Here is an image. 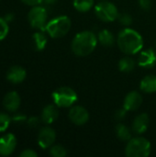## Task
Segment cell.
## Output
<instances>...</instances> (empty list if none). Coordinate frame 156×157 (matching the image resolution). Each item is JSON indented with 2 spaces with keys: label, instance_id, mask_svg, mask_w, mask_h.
<instances>
[{
  "label": "cell",
  "instance_id": "1",
  "mask_svg": "<svg viewBox=\"0 0 156 157\" xmlns=\"http://www.w3.org/2000/svg\"><path fill=\"white\" fill-rule=\"evenodd\" d=\"M117 43L123 53L130 55L138 53L143 47V40L141 34L130 28H126L119 33Z\"/></svg>",
  "mask_w": 156,
  "mask_h": 157
},
{
  "label": "cell",
  "instance_id": "2",
  "mask_svg": "<svg viewBox=\"0 0 156 157\" xmlns=\"http://www.w3.org/2000/svg\"><path fill=\"white\" fill-rule=\"evenodd\" d=\"M97 35L88 30H85L77 33L72 40L71 49L72 52L80 57L87 56L91 54L97 47Z\"/></svg>",
  "mask_w": 156,
  "mask_h": 157
},
{
  "label": "cell",
  "instance_id": "3",
  "mask_svg": "<svg viewBox=\"0 0 156 157\" xmlns=\"http://www.w3.org/2000/svg\"><path fill=\"white\" fill-rule=\"evenodd\" d=\"M71 19L67 16H58L47 22L45 30L53 39L65 36L71 29Z\"/></svg>",
  "mask_w": 156,
  "mask_h": 157
},
{
  "label": "cell",
  "instance_id": "4",
  "mask_svg": "<svg viewBox=\"0 0 156 157\" xmlns=\"http://www.w3.org/2000/svg\"><path fill=\"white\" fill-rule=\"evenodd\" d=\"M151 144L143 137H134L128 141L125 155L128 157H147L151 154Z\"/></svg>",
  "mask_w": 156,
  "mask_h": 157
},
{
  "label": "cell",
  "instance_id": "5",
  "mask_svg": "<svg viewBox=\"0 0 156 157\" xmlns=\"http://www.w3.org/2000/svg\"><path fill=\"white\" fill-rule=\"evenodd\" d=\"M53 102L57 107L68 108L73 106L77 100V94L69 86H62L52 93Z\"/></svg>",
  "mask_w": 156,
  "mask_h": 157
},
{
  "label": "cell",
  "instance_id": "6",
  "mask_svg": "<svg viewBox=\"0 0 156 157\" xmlns=\"http://www.w3.org/2000/svg\"><path fill=\"white\" fill-rule=\"evenodd\" d=\"M48 19V11L44 6H34L28 13V20L33 29L45 30Z\"/></svg>",
  "mask_w": 156,
  "mask_h": 157
},
{
  "label": "cell",
  "instance_id": "7",
  "mask_svg": "<svg viewBox=\"0 0 156 157\" xmlns=\"http://www.w3.org/2000/svg\"><path fill=\"white\" fill-rule=\"evenodd\" d=\"M97 17L104 22H112L119 17V10L117 6L108 1H102L95 6Z\"/></svg>",
  "mask_w": 156,
  "mask_h": 157
},
{
  "label": "cell",
  "instance_id": "8",
  "mask_svg": "<svg viewBox=\"0 0 156 157\" xmlns=\"http://www.w3.org/2000/svg\"><path fill=\"white\" fill-rule=\"evenodd\" d=\"M69 120L75 125H84L89 120V113L82 106H74L70 109L68 113Z\"/></svg>",
  "mask_w": 156,
  "mask_h": 157
},
{
  "label": "cell",
  "instance_id": "9",
  "mask_svg": "<svg viewBox=\"0 0 156 157\" xmlns=\"http://www.w3.org/2000/svg\"><path fill=\"white\" fill-rule=\"evenodd\" d=\"M56 140V132L51 127L41 128L38 135V144L40 148L47 149L53 145Z\"/></svg>",
  "mask_w": 156,
  "mask_h": 157
},
{
  "label": "cell",
  "instance_id": "10",
  "mask_svg": "<svg viewBox=\"0 0 156 157\" xmlns=\"http://www.w3.org/2000/svg\"><path fill=\"white\" fill-rule=\"evenodd\" d=\"M17 147V138L13 133H6L0 137V155L8 156Z\"/></svg>",
  "mask_w": 156,
  "mask_h": 157
},
{
  "label": "cell",
  "instance_id": "11",
  "mask_svg": "<svg viewBox=\"0 0 156 157\" xmlns=\"http://www.w3.org/2000/svg\"><path fill=\"white\" fill-rule=\"evenodd\" d=\"M143 103V97L138 91H131L127 94L123 101V108L127 111L137 110Z\"/></svg>",
  "mask_w": 156,
  "mask_h": 157
},
{
  "label": "cell",
  "instance_id": "12",
  "mask_svg": "<svg viewBox=\"0 0 156 157\" xmlns=\"http://www.w3.org/2000/svg\"><path fill=\"white\" fill-rule=\"evenodd\" d=\"M20 96L16 91H10L6 94L3 99V106L8 112H17L20 106Z\"/></svg>",
  "mask_w": 156,
  "mask_h": 157
},
{
  "label": "cell",
  "instance_id": "13",
  "mask_svg": "<svg viewBox=\"0 0 156 157\" xmlns=\"http://www.w3.org/2000/svg\"><path fill=\"white\" fill-rule=\"evenodd\" d=\"M27 76L26 70L18 65L12 66L6 73V79L12 84L22 83Z\"/></svg>",
  "mask_w": 156,
  "mask_h": 157
},
{
  "label": "cell",
  "instance_id": "14",
  "mask_svg": "<svg viewBox=\"0 0 156 157\" xmlns=\"http://www.w3.org/2000/svg\"><path fill=\"white\" fill-rule=\"evenodd\" d=\"M148 126H149V116L146 113H142L135 117L132 122L131 130L136 134H143L147 131Z\"/></svg>",
  "mask_w": 156,
  "mask_h": 157
},
{
  "label": "cell",
  "instance_id": "15",
  "mask_svg": "<svg viewBox=\"0 0 156 157\" xmlns=\"http://www.w3.org/2000/svg\"><path fill=\"white\" fill-rule=\"evenodd\" d=\"M155 62L156 52L154 49L150 48L141 52L138 60V64L142 67L149 68V67H153L155 64Z\"/></svg>",
  "mask_w": 156,
  "mask_h": 157
},
{
  "label": "cell",
  "instance_id": "16",
  "mask_svg": "<svg viewBox=\"0 0 156 157\" xmlns=\"http://www.w3.org/2000/svg\"><path fill=\"white\" fill-rule=\"evenodd\" d=\"M58 116L59 111L56 105H47L41 111L40 119L45 124H51L58 119Z\"/></svg>",
  "mask_w": 156,
  "mask_h": 157
},
{
  "label": "cell",
  "instance_id": "17",
  "mask_svg": "<svg viewBox=\"0 0 156 157\" xmlns=\"http://www.w3.org/2000/svg\"><path fill=\"white\" fill-rule=\"evenodd\" d=\"M142 91L144 93L152 94L156 92V76L154 75H149L144 76L140 84Z\"/></svg>",
  "mask_w": 156,
  "mask_h": 157
},
{
  "label": "cell",
  "instance_id": "18",
  "mask_svg": "<svg viewBox=\"0 0 156 157\" xmlns=\"http://www.w3.org/2000/svg\"><path fill=\"white\" fill-rule=\"evenodd\" d=\"M98 41L106 47H111L115 42L114 35L108 29H102L97 36Z\"/></svg>",
  "mask_w": 156,
  "mask_h": 157
},
{
  "label": "cell",
  "instance_id": "19",
  "mask_svg": "<svg viewBox=\"0 0 156 157\" xmlns=\"http://www.w3.org/2000/svg\"><path fill=\"white\" fill-rule=\"evenodd\" d=\"M115 132L116 135L119 139H120L121 141H125L128 142L131 139V131L130 130V128L122 123H119L116 128H115Z\"/></svg>",
  "mask_w": 156,
  "mask_h": 157
},
{
  "label": "cell",
  "instance_id": "20",
  "mask_svg": "<svg viewBox=\"0 0 156 157\" xmlns=\"http://www.w3.org/2000/svg\"><path fill=\"white\" fill-rule=\"evenodd\" d=\"M33 41H34V46L37 51H42L46 47L47 44V37L46 35L41 31L35 32L32 36Z\"/></svg>",
  "mask_w": 156,
  "mask_h": 157
},
{
  "label": "cell",
  "instance_id": "21",
  "mask_svg": "<svg viewBox=\"0 0 156 157\" xmlns=\"http://www.w3.org/2000/svg\"><path fill=\"white\" fill-rule=\"evenodd\" d=\"M135 61L131 57H123L119 63V69L123 73H131L134 70Z\"/></svg>",
  "mask_w": 156,
  "mask_h": 157
},
{
  "label": "cell",
  "instance_id": "22",
  "mask_svg": "<svg viewBox=\"0 0 156 157\" xmlns=\"http://www.w3.org/2000/svg\"><path fill=\"white\" fill-rule=\"evenodd\" d=\"M74 6L79 12H87L94 6V0H74Z\"/></svg>",
  "mask_w": 156,
  "mask_h": 157
},
{
  "label": "cell",
  "instance_id": "23",
  "mask_svg": "<svg viewBox=\"0 0 156 157\" xmlns=\"http://www.w3.org/2000/svg\"><path fill=\"white\" fill-rule=\"evenodd\" d=\"M50 155L53 157H64L67 155V151L66 149L60 145V144H55V145H51L50 147Z\"/></svg>",
  "mask_w": 156,
  "mask_h": 157
},
{
  "label": "cell",
  "instance_id": "24",
  "mask_svg": "<svg viewBox=\"0 0 156 157\" xmlns=\"http://www.w3.org/2000/svg\"><path fill=\"white\" fill-rule=\"evenodd\" d=\"M11 121L12 120L9 115H7L6 113L0 112V133L7 130Z\"/></svg>",
  "mask_w": 156,
  "mask_h": 157
},
{
  "label": "cell",
  "instance_id": "25",
  "mask_svg": "<svg viewBox=\"0 0 156 157\" xmlns=\"http://www.w3.org/2000/svg\"><path fill=\"white\" fill-rule=\"evenodd\" d=\"M9 31L8 23L5 20L4 17H0V41L5 40V38L7 36Z\"/></svg>",
  "mask_w": 156,
  "mask_h": 157
},
{
  "label": "cell",
  "instance_id": "26",
  "mask_svg": "<svg viewBox=\"0 0 156 157\" xmlns=\"http://www.w3.org/2000/svg\"><path fill=\"white\" fill-rule=\"evenodd\" d=\"M118 18H119L120 22L122 25H124V26H130L132 23V21H133L132 17L130 14H128V13H123V14L119 15Z\"/></svg>",
  "mask_w": 156,
  "mask_h": 157
},
{
  "label": "cell",
  "instance_id": "27",
  "mask_svg": "<svg viewBox=\"0 0 156 157\" xmlns=\"http://www.w3.org/2000/svg\"><path fill=\"white\" fill-rule=\"evenodd\" d=\"M12 121L13 122H16V123H22V122H25L27 121V117L21 113H16L12 118H11Z\"/></svg>",
  "mask_w": 156,
  "mask_h": 157
},
{
  "label": "cell",
  "instance_id": "28",
  "mask_svg": "<svg viewBox=\"0 0 156 157\" xmlns=\"http://www.w3.org/2000/svg\"><path fill=\"white\" fill-rule=\"evenodd\" d=\"M19 156L20 157H37L38 156V154L32 150V149H25L23 150L20 154H19Z\"/></svg>",
  "mask_w": 156,
  "mask_h": 157
},
{
  "label": "cell",
  "instance_id": "29",
  "mask_svg": "<svg viewBox=\"0 0 156 157\" xmlns=\"http://www.w3.org/2000/svg\"><path fill=\"white\" fill-rule=\"evenodd\" d=\"M139 6L142 9L148 11L152 7V1L151 0H139Z\"/></svg>",
  "mask_w": 156,
  "mask_h": 157
},
{
  "label": "cell",
  "instance_id": "30",
  "mask_svg": "<svg viewBox=\"0 0 156 157\" xmlns=\"http://www.w3.org/2000/svg\"><path fill=\"white\" fill-rule=\"evenodd\" d=\"M27 123L31 128H36L40 124V119L37 117H30L27 120Z\"/></svg>",
  "mask_w": 156,
  "mask_h": 157
},
{
  "label": "cell",
  "instance_id": "31",
  "mask_svg": "<svg viewBox=\"0 0 156 157\" xmlns=\"http://www.w3.org/2000/svg\"><path fill=\"white\" fill-rule=\"evenodd\" d=\"M126 114H127V110L124 108L121 109H119L115 113V119L117 121H121V120H123L125 118Z\"/></svg>",
  "mask_w": 156,
  "mask_h": 157
},
{
  "label": "cell",
  "instance_id": "32",
  "mask_svg": "<svg viewBox=\"0 0 156 157\" xmlns=\"http://www.w3.org/2000/svg\"><path fill=\"white\" fill-rule=\"evenodd\" d=\"M25 5L27 6H39L40 5L43 0H21Z\"/></svg>",
  "mask_w": 156,
  "mask_h": 157
},
{
  "label": "cell",
  "instance_id": "33",
  "mask_svg": "<svg viewBox=\"0 0 156 157\" xmlns=\"http://www.w3.org/2000/svg\"><path fill=\"white\" fill-rule=\"evenodd\" d=\"M4 18L7 23H9L11 21H13V19H14V14L13 13H7L6 15H5Z\"/></svg>",
  "mask_w": 156,
  "mask_h": 157
},
{
  "label": "cell",
  "instance_id": "34",
  "mask_svg": "<svg viewBox=\"0 0 156 157\" xmlns=\"http://www.w3.org/2000/svg\"><path fill=\"white\" fill-rule=\"evenodd\" d=\"M58 0H43V3L46 5H53L57 2Z\"/></svg>",
  "mask_w": 156,
  "mask_h": 157
}]
</instances>
